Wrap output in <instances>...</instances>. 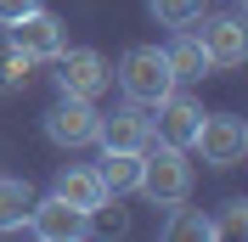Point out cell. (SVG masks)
<instances>
[{
	"instance_id": "obj_1",
	"label": "cell",
	"mask_w": 248,
	"mask_h": 242,
	"mask_svg": "<svg viewBox=\"0 0 248 242\" xmlns=\"http://www.w3.org/2000/svg\"><path fill=\"white\" fill-rule=\"evenodd\" d=\"M136 192L153 203V209H175L192 197V164H186V147H170V141H147L141 147V175H136Z\"/></svg>"
},
{
	"instance_id": "obj_2",
	"label": "cell",
	"mask_w": 248,
	"mask_h": 242,
	"mask_svg": "<svg viewBox=\"0 0 248 242\" xmlns=\"http://www.w3.org/2000/svg\"><path fill=\"white\" fill-rule=\"evenodd\" d=\"M119 85H124V96H130L136 107H158L170 91H181L158 45H130L124 51L119 57Z\"/></svg>"
},
{
	"instance_id": "obj_3",
	"label": "cell",
	"mask_w": 248,
	"mask_h": 242,
	"mask_svg": "<svg viewBox=\"0 0 248 242\" xmlns=\"http://www.w3.org/2000/svg\"><path fill=\"white\" fill-rule=\"evenodd\" d=\"M51 62H57V91L68 96V102H102V96H108V85H113L108 57H102V51H91V45L62 51V57H51Z\"/></svg>"
},
{
	"instance_id": "obj_4",
	"label": "cell",
	"mask_w": 248,
	"mask_h": 242,
	"mask_svg": "<svg viewBox=\"0 0 248 242\" xmlns=\"http://www.w3.org/2000/svg\"><path fill=\"white\" fill-rule=\"evenodd\" d=\"M192 147L203 152V164H209V169H232V164L248 158V124L237 119V113H203Z\"/></svg>"
},
{
	"instance_id": "obj_5",
	"label": "cell",
	"mask_w": 248,
	"mask_h": 242,
	"mask_svg": "<svg viewBox=\"0 0 248 242\" xmlns=\"http://www.w3.org/2000/svg\"><path fill=\"white\" fill-rule=\"evenodd\" d=\"M6 34H12V51H23L29 62H51V57L68 51V29H62V17L46 12V6H34L29 17L6 23Z\"/></svg>"
},
{
	"instance_id": "obj_6",
	"label": "cell",
	"mask_w": 248,
	"mask_h": 242,
	"mask_svg": "<svg viewBox=\"0 0 248 242\" xmlns=\"http://www.w3.org/2000/svg\"><path fill=\"white\" fill-rule=\"evenodd\" d=\"M96 136H102V113H96V102H68V96H62V102L46 113V141L62 147V152L96 147Z\"/></svg>"
},
{
	"instance_id": "obj_7",
	"label": "cell",
	"mask_w": 248,
	"mask_h": 242,
	"mask_svg": "<svg viewBox=\"0 0 248 242\" xmlns=\"http://www.w3.org/2000/svg\"><path fill=\"white\" fill-rule=\"evenodd\" d=\"M23 231H34L40 242H79V237H91V214L68 209V203L51 192V197H34L29 226H23Z\"/></svg>"
},
{
	"instance_id": "obj_8",
	"label": "cell",
	"mask_w": 248,
	"mask_h": 242,
	"mask_svg": "<svg viewBox=\"0 0 248 242\" xmlns=\"http://www.w3.org/2000/svg\"><path fill=\"white\" fill-rule=\"evenodd\" d=\"M51 192H57L68 209L91 214V220L113 203V197H108V186H102V175H96V164H62V169H57V181H51Z\"/></svg>"
},
{
	"instance_id": "obj_9",
	"label": "cell",
	"mask_w": 248,
	"mask_h": 242,
	"mask_svg": "<svg viewBox=\"0 0 248 242\" xmlns=\"http://www.w3.org/2000/svg\"><path fill=\"white\" fill-rule=\"evenodd\" d=\"M198 45L209 51V62H215V68H243V57H248V29H243V17H237V12L203 17Z\"/></svg>"
},
{
	"instance_id": "obj_10",
	"label": "cell",
	"mask_w": 248,
	"mask_h": 242,
	"mask_svg": "<svg viewBox=\"0 0 248 242\" xmlns=\"http://www.w3.org/2000/svg\"><path fill=\"white\" fill-rule=\"evenodd\" d=\"M198 124H203V102H192V96H181V91H170L164 102L153 107V141H170V147H192Z\"/></svg>"
},
{
	"instance_id": "obj_11",
	"label": "cell",
	"mask_w": 248,
	"mask_h": 242,
	"mask_svg": "<svg viewBox=\"0 0 248 242\" xmlns=\"http://www.w3.org/2000/svg\"><path fill=\"white\" fill-rule=\"evenodd\" d=\"M102 147H119V152H141L147 141H153V119L141 113L136 102L130 107H113V113H102Z\"/></svg>"
},
{
	"instance_id": "obj_12",
	"label": "cell",
	"mask_w": 248,
	"mask_h": 242,
	"mask_svg": "<svg viewBox=\"0 0 248 242\" xmlns=\"http://www.w3.org/2000/svg\"><path fill=\"white\" fill-rule=\"evenodd\" d=\"M164 62H170L175 85H198V79L215 74V62H209V51L198 45V34H175L170 45H164Z\"/></svg>"
},
{
	"instance_id": "obj_13",
	"label": "cell",
	"mask_w": 248,
	"mask_h": 242,
	"mask_svg": "<svg viewBox=\"0 0 248 242\" xmlns=\"http://www.w3.org/2000/svg\"><path fill=\"white\" fill-rule=\"evenodd\" d=\"M29 209H34V186L23 175H0V237L29 226Z\"/></svg>"
},
{
	"instance_id": "obj_14",
	"label": "cell",
	"mask_w": 248,
	"mask_h": 242,
	"mask_svg": "<svg viewBox=\"0 0 248 242\" xmlns=\"http://www.w3.org/2000/svg\"><path fill=\"white\" fill-rule=\"evenodd\" d=\"M96 175H102L108 197H124V192H136V175H141V152H119V147H102V158H96Z\"/></svg>"
},
{
	"instance_id": "obj_15",
	"label": "cell",
	"mask_w": 248,
	"mask_h": 242,
	"mask_svg": "<svg viewBox=\"0 0 248 242\" xmlns=\"http://www.w3.org/2000/svg\"><path fill=\"white\" fill-rule=\"evenodd\" d=\"M164 237H170V242H181V237L209 242V237H215V220H209V214H198V209H186V203H175V220L164 226Z\"/></svg>"
},
{
	"instance_id": "obj_16",
	"label": "cell",
	"mask_w": 248,
	"mask_h": 242,
	"mask_svg": "<svg viewBox=\"0 0 248 242\" xmlns=\"http://www.w3.org/2000/svg\"><path fill=\"white\" fill-rule=\"evenodd\" d=\"M147 12L164 23V29H186L203 17V0H147Z\"/></svg>"
},
{
	"instance_id": "obj_17",
	"label": "cell",
	"mask_w": 248,
	"mask_h": 242,
	"mask_svg": "<svg viewBox=\"0 0 248 242\" xmlns=\"http://www.w3.org/2000/svg\"><path fill=\"white\" fill-rule=\"evenodd\" d=\"M29 68L34 62L23 57V51H6V57H0V91H23V85H29Z\"/></svg>"
},
{
	"instance_id": "obj_18",
	"label": "cell",
	"mask_w": 248,
	"mask_h": 242,
	"mask_svg": "<svg viewBox=\"0 0 248 242\" xmlns=\"http://www.w3.org/2000/svg\"><path fill=\"white\" fill-rule=\"evenodd\" d=\"M248 231V203H226V214L215 220V237H243Z\"/></svg>"
},
{
	"instance_id": "obj_19",
	"label": "cell",
	"mask_w": 248,
	"mask_h": 242,
	"mask_svg": "<svg viewBox=\"0 0 248 242\" xmlns=\"http://www.w3.org/2000/svg\"><path fill=\"white\" fill-rule=\"evenodd\" d=\"M34 6H40V0H0V29H6V23H17V17H29Z\"/></svg>"
}]
</instances>
